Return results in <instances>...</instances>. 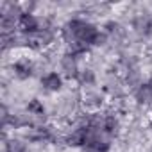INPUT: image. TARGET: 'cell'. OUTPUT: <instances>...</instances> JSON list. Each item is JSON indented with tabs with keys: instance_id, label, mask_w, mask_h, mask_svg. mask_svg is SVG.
<instances>
[{
	"instance_id": "6da1fadb",
	"label": "cell",
	"mask_w": 152,
	"mask_h": 152,
	"mask_svg": "<svg viewBox=\"0 0 152 152\" xmlns=\"http://www.w3.org/2000/svg\"><path fill=\"white\" fill-rule=\"evenodd\" d=\"M63 38L70 48V56H81L91 47L102 45L106 34L91 22L84 18H72L63 27Z\"/></svg>"
},
{
	"instance_id": "7a4b0ae2",
	"label": "cell",
	"mask_w": 152,
	"mask_h": 152,
	"mask_svg": "<svg viewBox=\"0 0 152 152\" xmlns=\"http://www.w3.org/2000/svg\"><path fill=\"white\" fill-rule=\"evenodd\" d=\"M41 86H43V90H47V91H59L61 88H63V75L59 73V72H48V73H45L43 77H41Z\"/></svg>"
},
{
	"instance_id": "3957f363",
	"label": "cell",
	"mask_w": 152,
	"mask_h": 152,
	"mask_svg": "<svg viewBox=\"0 0 152 152\" xmlns=\"http://www.w3.org/2000/svg\"><path fill=\"white\" fill-rule=\"evenodd\" d=\"M13 70H15V75L18 79H29L34 72V66L29 59H20L13 64Z\"/></svg>"
},
{
	"instance_id": "277c9868",
	"label": "cell",
	"mask_w": 152,
	"mask_h": 152,
	"mask_svg": "<svg viewBox=\"0 0 152 152\" xmlns=\"http://www.w3.org/2000/svg\"><path fill=\"white\" fill-rule=\"evenodd\" d=\"M136 99H138V102H141V104H150V102H152V83L141 84V86L138 88V91H136Z\"/></svg>"
},
{
	"instance_id": "5b68a950",
	"label": "cell",
	"mask_w": 152,
	"mask_h": 152,
	"mask_svg": "<svg viewBox=\"0 0 152 152\" xmlns=\"http://www.w3.org/2000/svg\"><path fill=\"white\" fill-rule=\"evenodd\" d=\"M27 111H29V115L41 116V115H45V106H43L38 99H32V100L27 104Z\"/></svg>"
},
{
	"instance_id": "8992f818",
	"label": "cell",
	"mask_w": 152,
	"mask_h": 152,
	"mask_svg": "<svg viewBox=\"0 0 152 152\" xmlns=\"http://www.w3.org/2000/svg\"><path fill=\"white\" fill-rule=\"evenodd\" d=\"M7 152H25V145L18 140H13L7 143Z\"/></svg>"
}]
</instances>
